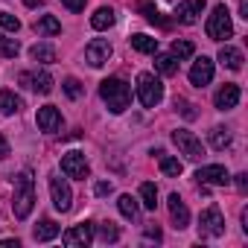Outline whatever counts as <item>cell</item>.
I'll return each instance as SVG.
<instances>
[{"mask_svg":"<svg viewBox=\"0 0 248 248\" xmlns=\"http://www.w3.org/2000/svg\"><path fill=\"white\" fill-rule=\"evenodd\" d=\"M99 96H102V102L108 105L111 114H123V111L132 105V88L123 82V79H117V76L99 82Z\"/></svg>","mask_w":248,"mask_h":248,"instance_id":"6da1fadb","label":"cell"},{"mask_svg":"<svg viewBox=\"0 0 248 248\" xmlns=\"http://www.w3.org/2000/svg\"><path fill=\"white\" fill-rule=\"evenodd\" d=\"M32 207H35V178L32 172H21L15 175V199H12L15 219H27Z\"/></svg>","mask_w":248,"mask_h":248,"instance_id":"7a4b0ae2","label":"cell"},{"mask_svg":"<svg viewBox=\"0 0 248 248\" xmlns=\"http://www.w3.org/2000/svg\"><path fill=\"white\" fill-rule=\"evenodd\" d=\"M207 35L213 38V41H225V38H231L233 35V24H231V12H228V6H213V12H210V18H207Z\"/></svg>","mask_w":248,"mask_h":248,"instance_id":"3957f363","label":"cell"},{"mask_svg":"<svg viewBox=\"0 0 248 248\" xmlns=\"http://www.w3.org/2000/svg\"><path fill=\"white\" fill-rule=\"evenodd\" d=\"M138 96L146 108H155L161 99H164V85L155 73H140L138 76Z\"/></svg>","mask_w":248,"mask_h":248,"instance_id":"277c9868","label":"cell"},{"mask_svg":"<svg viewBox=\"0 0 248 248\" xmlns=\"http://www.w3.org/2000/svg\"><path fill=\"white\" fill-rule=\"evenodd\" d=\"M172 143H175V146L181 149V155L190 158V161H202V158H204L202 140H199L193 132H187V129H175V132H172Z\"/></svg>","mask_w":248,"mask_h":248,"instance_id":"5b68a950","label":"cell"},{"mask_svg":"<svg viewBox=\"0 0 248 248\" xmlns=\"http://www.w3.org/2000/svg\"><path fill=\"white\" fill-rule=\"evenodd\" d=\"M222 233H225V216L216 204H210L199 216V236H222Z\"/></svg>","mask_w":248,"mask_h":248,"instance_id":"8992f818","label":"cell"},{"mask_svg":"<svg viewBox=\"0 0 248 248\" xmlns=\"http://www.w3.org/2000/svg\"><path fill=\"white\" fill-rule=\"evenodd\" d=\"M62 172L67 175V178H79V181H85L88 175H91V167H88V158L82 155V152H67V155H62Z\"/></svg>","mask_w":248,"mask_h":248,"instance_id":"52a82bcc","label":"cell"},{"mask_svg":"<svg viewBox=\"0 0 248 248\" xmlns=\"http://www.w3.org/2000/svg\"><path fill=\"white\" fill-rule=\"evenodd\" d=\"M62 242H64L67 248H85V245H91V242H93V222H79V225H73L70 231L62 233Z\"/></svg>","mask_w":248,"mask_h":248,"instance_id":"ba28073f","label":"cell"},{"mask_svg":"<svg viewBox=\"0 0 248 248\" xmlns=\"http://www.w3.org/2000/svg\"><path fill=\"white\" fill-rule=\"evenodd\" d=\"M50 196H53V207H56V210H62V213L70 210V204H73V190H70V184H67L64 178H59V175L50 178Z\"/></svg>","mask_w":248,"mask_h":248,"instance_id":"9c48e42d","label":"cell"},{"mask_svg":"<svg viewBox=\"0 0 248 248\" xmlns=\"http://www.w3.org/2000/svg\"><path fill=\"white\" fill-rule=\"evenodd\" d=\"M111 44L105 41V38H93L88 47H85V59H88V64L91 67H102V64H108V59H111Z\"/></svg>","mask_w":248,"mask_h":248,"instance_id":"30bf717a","label":"cell"},{"mask_svg":"<svg viewBox=\"0 0 248 248\" xmlns=\"http://www.w3.org/2000/svg\"><path fill=\"white\" fill-rule=\"evenodd\" d=\"M196 178H199V184H213V187H225V184H231V172H228L222 164L202 167V170L196 172Z\"/></svg>","mask_w":248,"mask_h":248,"instance_id":"8fae6325","label":"cell"},{"mask_svg":"<svg viewBox=\"0 0 248 248\" xmlns=\"http://www.w3.org/2000/svg\"><path fill=\"white\" fill-rule=\"evenodd\" d=\"M35 123H38V129H41V132L53 135V132L62 129V111H59L56 105H44V108H38Z\"/></svg>","mask_w":248,"mask_h":248,"instance_id":"7c38bea8","label":"cell"},{"mask_svg":"<svg viewBox=\"0 0 248 248\" xmlns=\"http://www.w3.org/2000/svg\"><path fill=\"white\" fill-rule=\"evenodd\" d=\"M210 82H213V62H210L207 56H202V59H196L193 67H190V85L204 88V85H210Z\"/></svg>","mask_w":248,"mask_h":248,"instance_id":"4fadbf2b","label":"cell"},{"mask_svg":"<svg viewBox=\"0 0 248 248\" xmlns=\"http://www.w3.org/2000/svg\"><path fill=\"white\" fill-rule=\"evenodd\" d=\"M202 12H204V0H184V3H178V9H175V21L184 24V27H193Z\"/></svg>","mask_w":248,"mask_h":248,"instance_id":"5bb4252c","label":"cell"},{"mask_svg":"<svg viewBox=\"0 0 248 248\" xmlns=\"http://www.w3.org/2000/svg\"><path fill=\"white\" fill-rule=\"evenodd\" d=\"M21 85H27L35 93H50L53 91V76L47 70H32V73H21Z\"/></svg>","mask_w":248,"mask_h":248,"instance_id":"9a60e30c","label":"cell"},{"mask_svg":"<svg viewBox=\"0 0 248 248\" xmlns=\"http://www.w3.org/2000/svg\"><path fill=\"white\" fill-rule=\"evenodd\" d=\"M239 85H233V82H225L219 91H216V96H213V102H216V108L219 111H231V108H236V102H239Z\"/></svg>","mask_w":248,"mask_h":248,"instance_id":"2e32d148","label":"cell"},{"mask_svg":"<svg viewBox=\"0 0 248 248\" xmlns=\"http://www.w3.org/2000/svg\"><path fill=\"white\" fill-rule=\"evenodd\" d=\"M167 202H170V216H172L175 228H178V231H184V228L190 225V210H187V204L181 202V196H178V193H172Z\"/></svg>","mask_w":248,"mask_h":248,"instance_id":"e0dca14e","label":"cell"},{"mask_svg":"<svg viewBox=\"0 0 248 248\" xmlns=\"http://www.w3.org/2000/svg\"><path fill=\"white\" fill-rule=\"evenodd\" d=\"M21 108H24V99H21L15 91H0V114L12 117V114H18Z\"/></svg>","mask_w":248,"mask_h":248,"instance_id":"ac0fdd59","label":"cell"},{"mask_svg":"<svg viewBox=\"0 0 248 248\" xmlns=\"http://www.w3.org/2000/svg\"><path fill=\"white\" fill-rule=\"evenodd\" d=\"M59 231H62V228H59L53 219H44V222H38V225H35L32 239H35V242H50V239H56V236H59Z\"/></svg>","mask_w":248,"mask_h":248,"instance_id":"d6986e66","label":"cell"},{"mask_svg":"<svg viewBox=\"0 0 248 248\" xmlns=\"http://www.w3.org/2000/svg\"><path fill=\"white\" fill-rule=\"evenodd\" d=\"M114 21H117V15H114L111 6H99V9L91 15V27H93V30H108V27H114Z\"/></svg>","mask_w":248,"mask_h":248,"instance_id":"ffe728a7","label":"cell"},{"mask_svg":"<svg viewBox=\"0 0 248 248\" xmlns=\"http://www.w3.org/2000/svg\"><path fill=\"white\" fill-rule=\"evenodd\" d=\"M219 62H222V64H225L228 70H239L245 59H242V53H239L236 47H231V44H225V47L219 50Z\"/></svg>","mask_w":248,"mask_h":248,"instance_id":"44dd1931","label":"cell"},{"mask_svg":"<svg viewBox=\"0 0 248 248\" xmlns=\"http://www.w3.org/2000/svg\"><path fill=\"white\" fill-rule=\"evenodd\" d=\"M155 67L161 76H175L178 73V59L172 53H155Z\"/></svg>","mask_w":248,"mask_h":248,"instance_id":"7402d4cb","label":"cell"},{"mask_svg":"<svg viewBox=\"0 0 248 248\" xmlns=\"http://www.w3.org/2000/svg\"><path fill=\"white\" fill-rule=\"evenodd\" d=\"M138 9H140V15H143L149 24L170 27V21H164V18H161V12H158V6H155V0H138Z\"/></svg>","mask_w":248,"mask_h":248,"instance_id":"603a6c76","label":"cell"},{"mask_svg":"<svg viewBox=\"0 0 248 248\" xmlns=\"http://www.w3.org/2000/svg\"><path fill=\"white\" fill-rule=\"evenodd\" d=\"M117 207H120V213H123V216L132 219V222L140 216V204H138V199H132L129 193H123V196L117 199Z\"/></svg>","mask_w":248,"mask_h":248,"instance_id":"cb8c5ba5","label":"cell"},{"mask_svg":"<svg viewBox=\"0 0 248 248\" xmlns=\"http://www.w3.org/2000/svg\"><path fill=\"white\" fill-rule=\"evenodd\" d=\"M132 41V47L138 50V53H158V38H152V35H143V32H138V35H132L129 38Z\"/></svg>","mask_w":248,"mask_h":248,"instance_id":"d4e9b609","label":"cell"},{"mask_svg":"<svg viewBox=\"0 0 248 248\" xmlns=\"http://www.w3.org/2000/svg\"><path fill=\"white\" fill-rule=\"evenodd\" d=\"M35 32H38V35H47V38H50V35H59V32H62V21L53 18V15H44V18L35 24Z\"/></svg>","mask_w":248,"mask_h":248,"instance_id":"484cf974","label":"cell"},{"mask_svg":"<svg viewBox=\"0 0 248 248\" xmlns=\"http://www.w3.org/2000/svg\"><path fill=\"white\" fill-rule=\"evenodd\" d=\"M140 204H143L146 210H155V207H158V187H155L152 181H143V184H140Z\"/></svg>","mask_w":248,"mask_h":248,"instance_id":"4316f807","label":"cell"},{"mask_svg":"<svg viewBox=\"0 0 248 248\" xmlns=\"http://www.w3.org/2000/svg\"><path fill=\"white\" fill-rule=\"evenodd\" d=\"M158 158H161V172H164V175H170V178H178V175L184 172V164H181L178 158H170V155H164V152H161Z\"/></svg>","mask_w":248,"mask_h":248,"instance_id":"83f0119b","label":"cell"},{"mask_svg":"<svg viewBox=\"0 0 248 248\" xmlns=\"http://www.w3.org/2000/svg\"><path fill=\"white\" fill-rule=\"evenodd\" d=\"M93 236H99L102 242H117L120 239V228L114 222H102V225H93Z\"/></svg>","mask_w":248,"mask_h":248,"instance_id":"f1b7e54d","label":"cell"},{"mask_svg":"<svg viewBox=\"0 0 248 248\" xmlns=\"http://www.w3.org/2000/svg\"><path fill=\"white\" fill-rule=\"evenodd\" d=\"M210 146L213 149H228L231 146V132L225 129V126H216V129H210Z\"/></svg>","mask_w":248,"mask_h":248,"instance_id":"f546056e","label":"cell"},{"mask_svg":"<svg viewBox=\"0 0 248 248\" xmlns=\"http://www.w3.org/2000/svg\"><path fill=\"white\" fill-rule=\"evenodd\" d=\"M30 56H32L35 62H41V64H53V62H56V50H53L50 44H35V47L30 50Z\"/></svg>","mask_w":248,"mask_h":248,"instance_id":"4dcf8cb0","label":"cell"},{"mask_svg":"<svg viewBox=\"0 0 248 248\" xmlns=\"http://www.w3.org/2000/svg\"><path fill=\"white\" fill-rule=\"evenodd\" d=\"M21 53V44L15 38H6V35H0V59H15Z\"/></svg>","mask_w":248,"mask_h":248,"instance_id":"1f68e13d","label":"cell"},{"mask_svg":"<svg viewBox=\"0 0 248 248\" xmlns=\"http://www.w3.org/2000/svg\"><path fill=\"white\" fill-rule=\"evenodd\" d=\"M193 53H196V47H193L190 41H184V38H175V41H172V56H175L178 62H181V59H190Z\"/></svg>","mask_w":248,"mask_h":248,"instance_id":"d6a6232c","label":"cell"},{"mask_svg":"<svg viewBox=\"0 0 248 248\" xmlns=\"http://www.w3.org/2000/svg\"><path fill=\"white\" fill-rule=\"evenodd\" d=\"M0 30H6V32H18V30H21V21H18L12 12H0Z\"/></svg>","mask_w":248,"mask_h":248,"instance_id":"836d02e7","label":"cell"},{"mask_svg":"<svg viewBox=\"0 0 248 248\" xmlns=\"http://www.w3.org/2000/svg\"><path fill=\"white\" fill-rule=\"evenodd\" d=\"M62 88H64V93H67L70 99H79V96H82V85H79V79H73V76H70V79H64V85H62Z\"/></svg>","mask_w":248,"mask_h":248,"instance_id":"e575fe53","label":"cell"},{"mask_svg":"<svg viewBox=\"0 0 248 248\" xmlns=\"http://www.w3.org/2000/svg\"><path fill=\"white\" fill-rule=\"evenodd\" d=\"M111 193H114V184H111V181H99V184H96V196H99V199H105V196H111Z\"/></svg>","mask_w":248,"mask_h":248,"instance_id":"d590c367","label":"cell"},{"mask_svg":"<svg viewBox=\"0 0 248 248\" xmlns=\"http://www.w3.org/2000/svg\"><path fill=\"white\" fill-rule=\"evenodd\" d=\"M175 105H181V114H184L187 120H193V117H196V111H193V105H190L187 99H175Z\"/></svg>","mask_w":248,"mask_h":248,"instance_id":"8d00e7d4","label":"cell"},{"mask_svg":"<svg viewBox=\"0 0 248 248\" xmlns=\"http://www.w3.org/2000/svg\"><path fill=\"white\" fill-rule=\"evenodd\" d=\"M64 3V9H70V12H82L85 9V0H62Z\"/></svg>","mask_w":248,"mask_h":248,"instance_id":"74e56055","label":"cell"},{"mask_svg":"<svg viewBox=\"0 0 248 248\" xmlns=\"http://www.w3.org/2000/svg\"><path fill=\"white\" fill-rule=\"evenodd\" d=\"M233 184H236V190H239V193H245V190H248V175H245V172L233 175Z\"/></svg>","mask_w":248,"mask_h":248,"instance_id":"f35d334b","label":"cell"},{"mask_svg":"<svg viewBox=\"0 0 248 248\" xmlns=\"http://www.w3.org/2000/svg\"><path fill=\"white\" fill-rule=\"evenodd\" d=\"M6 158H9V140L0 135V161H6Z\"/></svg>","mask_w":248,"mask_h":248,"instance_id":"ab89813d","label":"cell"},{"mask_svg":"<svg viewBox=\"0 0 248 248\" xmlns=\"http://www.w3.org/2000/svg\"><path fill=\"white\" fill-rule=\"evenodd\" d=\"M146 239H155V242H158V239H161V228H158V225H149V228H146Z\"/></svg>","mask_w":248,"mask_h":248,"instance_id":"60d3db41","label":"cell"},{"mask_svg":"<svg viewBox=\"0 0 248 248\" xmlns=\"http://www.w3.org/2000/svg\"><path fill=\"white\" fill-rule=\"evenodd\" d=\"M239 18L248 21V0H239Z\"/></svg>","mask_w":248,"mask_h":248,"instance_id":"b9f144b4","label":"cell"},{"mask_svg":"<svg viewBox=\"0 0 248 248\" xmlns=\"http://www.w3.org/2000/svg\"><path fill=\"white\" fill-rule=\"evenodd\" d=\"M24 3H27L30 9H35V6H41V3H44V0H24Z\"/></svg>","mask_w":248,"mask_h":248,"instance_id":"7bdbcfd3","label":"cell"}]
</instances>
